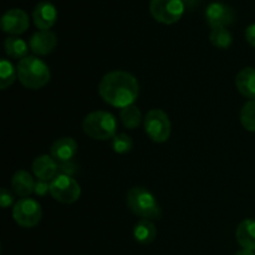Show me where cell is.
<instances>
[{
    "instance_id": "6da1fadb",
    "label": "cell",
    "mask_w": 255,
    "mask_h": 255,
    "mask_svg": "<svg viewBox=\"0 0 255 255\" xmlns=\"http://www.w3.org/2000/svg\"><path fill=\"white\" fill-rule=\"evenodd\" d=\"M139 86L137 79L127 71H111L102 77L99 94L106 104L119 109L133 105L138 97Z\"/></svg>"
},
{
    "instance_id": "7a4b0ae2",
    "label": "cell",
    "mask_w": 255,
    "mask_h": 255,
    "mask_svg": "<svg viewBox=\"0 0 255 255\" xmlns=\"http://www.w3.org/2000/svg\"><path fill=\"white\" fill-rule=\"evenodd\" d=\"M16 72L22 86L31 90L42 89L49 84L51 77L47 65L35 56H26L20 60Z\"/></svg>"
},
{
    "instance_id": "3957f363",
    "label": "cell",
    "mask_w": 255,
    "mask_h": 255,
    "mask_svg": "<svg viewBox=\"0 0 255 255\" xmlns=\"http://www.w3.org/2000/svg\"><path fill=\"white\" fill-rule=\"evenodd\" d=\"M127 206L136 216L148 221H158L162 211L156 198L143 187H134L127 193Z\"/></svg>"
},
{
    "instance_id": "277c9868",
    "label": "cell",
    "mask_w": 255,
    "mask_h": 255,
    "mask_svg": "<svg viewBox=\"0 0 255 255\" xmlns=\"http://www.w3.org/2000/svg\"><path fill=\"white\" fill-rule=\"evenodd\" d=\"M82 129L91 138L106 141L116 136L117 121L110 112L95 111L85 117L82 121Z\"/></svg>"
},
{
    "instance_id": "5b68a950",
    "label": "cell",
    "mask_w": 255,
    "mask_h": 255,
    "mask_svg": "<svg viewBox=\"0 0 255 255\" xmlns=\"http://www.w3.org/2000/svg\"><path fill=\"white\" fill-rule=\"evenodd\" d=\"M144 131L153 142H166L171 136V121L168 115L159 109L147 112L144 116Z\"/></svg>"
},
{
    "instance_id": "8992f818",
    "label": "cell",
    "mask_w": 255,
    "mask_h": 255,
    "mask_svg": "<svg viewBox=\"0 0 255 255\" xmlns=\"http://www.w3.org/2000/svg\"><path fill=\"white\" fill-rule=\"evenodd\" d=\"M50 194L60 203L71 204L81 196V187L71 176L59 173L50 182Z\"/></svg>"
},
{
    "instance_id": "52a82bcc",
    "label": "cell",
    "mask_w": 255,
    "mask_h": 255,
    "mask_svg": "<svg viewBox=\"0 0 255 255\" xmlns=\"http://www.w3.org/2000/svg\"><path fill=\"white\" fill-rule=\"evenodd\" d=\"M186 6L182 0H151L149 12L154 20L162 24L171 25L179 21Z\"/></svg>"
},
{
    "instance_id": "ba28073f",
    "label": "cell",
    "mask_w": 255,
    "mask_h": 255,
    "mask_svg": "<svg viewBox=\"0 0 255 255\" xmlns=\"http://www.w3.org/2000/svg\"><path fill=\"white\" fill-rule=\"evenodd\" d=\"M41 206L32 198H21L12 208V218L22 228H32L41 221Z\"/></svg>"
},
{
    "instance_id": "9c48e42d",
    "label": "cell",
    "mask_w": 255,
    "mask_h": 255,
    "mask_svg": "<svg viewBox=\"0 0 255 255\" xmlns=\"http://www.w3.org/2000/svg\"><path fill=\"white\" fill-rule=\"evenodd\" d=\"M234 19H236L234 10L224 2L214 1L207 6L206 20L212 30L227 27L228 25L233 24Z\"/></svg>"
},
{
    "instance_id": "30bf717a",
    "label": "cell",
    "mask_w": 255,
    "mask_h": 255,
    "mask_svg": "<svg viewBox=\"0 0 255 255\" xmlns=\"http://www.w3.org/2000/svg\"><path fill=\"white\" fill-rule=\"evenodd\" d=\"M1 29L10 35H19L29 29V16L21 9H10L2 15Z\"/></svg>"
},
{
    "instance_id": "8fae6325",
    "label": "cell",
    "mask_w": 255,
    "mask_h": 255,
    "mask_svg": "<svg viewBox=\"0 0 255 255\" xmlns=\"http://www.w3.org/2000/svg\"><path fill=\"white\" fill-rule=\"evenodd\" d=\"M32 20L39 30H50L57 20L56 7L52 2H39L32 11Z\"/></svg>"
},
{
    "instance_id": "7c38bea8",
    "label": "cell",
    "mask_w": 255,
    "mask_h": 255,
    "mask_svg": "<svg viewBox=\"0 0 255 255\" xmlns=\"http://www.w3.org/2000/svg\"><path fill=\"white\" fill-rule=\"evenodd\" d=\"M30 50L36 55H49L57 45L56 35L50 30H39L30 39Z\"/></svg>"
},
{
    "instance_id": "4fadbf2b",
    "label": "cell",
    "mask_w": 255,
    "mask_h": 255,
    "mask_svg": "<svg viewBox=\"0 0 255 255\" xmlns=\"http://www.w3.org/2000/svg\"><path fill=\"white\" fill-rule=\"evenodd\" d=\"M32 172L39 181L51 182L57 176L59 163L49 154H42L32 162Z\"/></svg>"
},
{
    "instance_id": "5bb4252c",
    "label": "cell",
    "mask_w": 255,
    "mask_h": 255,
    "mask_svg": "<svg viewBox=\"0 0 255 255\" xmlns=\"http://www.w3.org/2000/svg\"><path fill=\"white\" fill-rule=\"evenodd\" d=\"M77 153V143L71 137H62L56 139L52 143L50 148V156L57 162V163H64V162L72 161L75 154Z\"/></svg>"
},
{
    "instance_id": "9a60e30c",
    "label": "cell",
    "mask_w": 255,
    "mask_h": 255,
    "mask_svg": "<svg viewBox=\"0 0 255 255\" xmlns=\"http://www.w3.org/2000/svg\"><path fill=\"white\" fill-rule=\"evenodd\" d=\"M35 186L36 182L34 181L31 174L27 171L20 169L12 176L11 178V188L17 196L26 198L27 196L35 192Z\"/></svg>"
},
{
    "instance_id": "2e32d148",
    "label": "cell",
    "mask_w": 255,
    "mask_h": 255,
    "mask_svg": "<svg viewBox=\"0 0 255 255\" xmlns=\"http://www.w3.org/2000/svg\"><path fill=\"white\" fill-rule=\"evenodd\" d=\"M236 238L243 249L255 251V219H246L238 226Z\"/></svg>"
},
{
    "instance_id": "e0dca14e",
    "label": "cell",
    "mask_w": 255,
    "mask_h": 255,
    "mask_svg": "<svg viewBox=\"0 0 255 255\" xmlns=\"http://www.w3.org/2000/svg\"><path fill=\"white\" fill-rule=\"evenodd\" d=\"M236 85L238 91L248 99L255 100V69L246 67L241 70L236 77Z\"/></svg>"
},
{
    "instance_id": "ac0fdd59",
    "label": "cell",
    "mask_w": 255,
    "mask_h": 255,
    "mask_svg": "<svg viewBox=\"0 0 255 255\" xmlns=\"http://www.w3.org/2000/svg\"><path fill=\"white\" fill-rule=\"evenodd\" d=\"M157 236V229L152 221L141 219L133 228V237L137 243L151 244Z\"/></svg>"
},
{
    "instance_id": "d6986e66",
    "label": "cell",
    "mask_w": 255,
    "mask_h": 255,
    "mask_svg": "<svg viewBox=\"0 0 255 255\" xmlns=\"http://www.w3.org/2000/svg\"><path fill=\"white\" fill-rule=\"evenodd\" d=\"M5 52L7 56L14 57V59H24L26 57L29 47L27 44L22 39L16 36H9L4 42Z\"/></svg>"
},
{
    "instance_id": "ffe728a7",
    "label": "cell",
    "mask_w": 255,
    "mask_h": 255,
    "mask_svg": "<svg viewBox=\"0 0 255 255\" xmlns=\"http://www.w3.org/2000/svg\"><path fill=\"white\" fill-rule=\"evenodd\" d=\"M120 119H121L122 125L128 129H134L141 125L142 121V114L139 109L134 105H129V106L121 109L120 112Z\"/></svg>"
},
{
    "instance_id": "44dd1931",
    "label": "cell",
    "mask_w": 255,
    "mask_h": 255,
    "mask_svg": "<svg viewBox=\"0 0 255 255\" xmlns=\"http://www.w3.org/2000/svg\"><path fill=\"white\" fill-rule=\"evenodd\" d=\"M17 77L16 69H14L12 64L6 59H2L0 62V89L6 90L7 87L14 84Z\"/></svg>"
},
{
    "instance_id": "7402d4cb",
    "label": "cell",
    "mask_w": 255,
    "mask_h": 255,
    "mask_svg": "<svg viewBox=\"0 0 255 255\" xmlns=\"http://www.w3.org/2000/svg\"><path fill=\"white\" fill-rule=\"evenodd\" d=\"M209 40L212 44L218 49H228L233 44V36L227 27H219V29L212 30L209 35Z\"/></svg>"
},
{
    "instance_id": "603a6c76",
    "label": "cell",
    "mask_w": 255,
    "mask_h": 255,
    "mask_svg": "<svg viewBox=\"0 0 255 255\" xmlns=\"http://www.w3.org/2000/svg\"><path fill=\"white\" fill-rule=\"evenodd\" d=\"M241 122L249 132H255V100H249L241 111Z\"/></svg>"
},
{
    "instance_id": "cb8c5ba5",
    "label": "cell",
    "mask_w": 255,
    "mask_h": 255,
    "mask_svg": "<svg viewBox=\"0 0 255 255\" xmlns=\"http://www.w3.org/2000/svg\"><path fill=\"white\" fill-rule=\"evenodd\" d=\"M132 146H133V142H132L131 137L127 136L126 133H117L112 138V148L116 153H127L128 151H131Z\"/></svg>"
},
{
    "instance_id": "d4e9b609",
    "label": "cell",
    "mask_w": 255,
    "mask_h": 255,
    "mask_svg": "<svg viewBox=\"0 0 255 255\" xmlns=\"http://www.w3.org/2000/svg\"><path fill=\"white\" fill-rule=\"evenodd\" d=\"M77 166L72 161L64 162V163H59V171L61 174H66V176H71L76 172Z\"/></svg>"
},
{
    "instance_id": "484cf974",
    "label": "cell",
    "mask_w": 255,
    "mask_h": 255,
    "mask_svg": "<svg viewBox=\"0 0 255 255\" xmlns=\"http://www.w3.org/2000/svg\"><path fill=\"white\" fill-rule=\"evenodd\" d=\"M12 202H14L12 194L6 188H1V192H0V204H1V208H7Z\"/></svg>"
},
{
    "instance_id": "4316f807",
    "label": "cell",
    "mask_w": 255,
    "mask_h": 255,
    "mask_svg": "<svg viewBox=\"0 0 255 255\" xmlns=\"http://www.w3.org/2000/svg\"><path fill=\"white\" fill-rule=\"evenodd\" d=\"M50 192V182H45V181H37L36 186H35V193L37 196L42 197L45 194Z\"/></svg>"
},
{
    "instance_id": "83f0119b",
    "label": "cell",
    "mask_w": 255,
    "mask_h": 255,
    "mask_svg": "<svg viewBox=\"0 0 255 255\" xmlns=\"http://www.w3.org/2000/svg\"><path fill=\"white\" fill-rule=\"evenodd\" d=\"M246 39L249 42L251 46L255 47V22L254 24L249 25L246 30Z\"/></svg>"
},
{
    "instance_id": "f1b7e54d",
    "label": "cell",
    "mask_w": 255,
    "mask_h": 255,
    "mask_svg": "<svg viewBox=\"0 0 255 255\" xmlns=\"http://www.w3.org/2000/svg\"><path fill=\"white\" fill-rule=\"evenodd\" d=\"M182 2L184 4L186 9H194L198 5L199 0H182Z\"/></svg>"
},
{
    "instance_id": "f546056e",
    "label": "cell",
    "mask_w": 255,
    "mask_h": 255,
    "mask_svg": "<svg viewBox=\"0 0 255 255\" xmlns=\"http://www.w3.org/2000/svg\"><path fill=\"white\" fill-rule=\"evenodd\" d=\"M236 255H255V254L254 252L248 251V249H242V251H239Z\"/></svg>"
}]
</instances>
